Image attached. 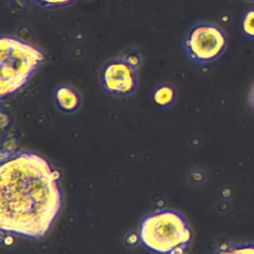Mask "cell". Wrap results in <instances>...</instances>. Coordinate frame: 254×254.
Instances as JSON below:
<instances>
[{"instance_id": "11", "label": "cell", "mask_w": 254, "mask_h": 254, "mask_svg": "<svg viewBox=\"0 0 254 254\" xmlns=\"http://www.w3.org/2000/svg\"><path fill=\"white\" fill-rule=\"evenodd\" d=\"M249 103H250V105L254 108V85H253V87L251 88V90H250V93H249Z\"/></svg>"}, {"instance_id": "3", "label": "cell", "mask_w": 254, "mask_h": 254, "mask_svg": "<svg viewBox=\"0 0 254 254\" xmlns=\"http://www.w3.org/2000/svg\"><path fill=\"white\" fill-rule=\"evenodd\" d=\"M45 61L44 52L9 35L0 39V97L13 96L30 81Z\"/></svg>"}, {"instance_id": "6", "label": "cell", "mask_w": 254, "mask_h": 254, "mask_svg": "<svg viewBox=\"0 0 254 254\" xmlns=\"http://www.w3.org/2000/svg\"><path fill=\"white\" fill-rule=\"evenodd\" d=\"M54 100L58 109L65 114L74 113L81 104L79 92L67 84H60L55 88Z\"/></svg>"}, {"instance_id": "7", "label": "cell", "mask_w": 254, "mask_h": 254, "mask_svg": "<svg viewBox=\"0 0 254 254\" xmlns=\"http://www.w3.org/2000/svg\"><path fill=\"white\" fill-rule=\"evenodd\" d=\"M152 98L158 107L162 109H169L176 102L177 91L172 84L161 82L154 86L152 90Z\"/></svg>"}, {"instance_id": "1", "label": "cell", "mask_w": 254, "mask_h": 254, "mask_svg": "<svg viewBox=\"0 0 254 254\" xmlns=\"http://www.w3.org/2000/svg\"><path fill=\"white\" fill-rule=\"evenodd\" d=\"M59 174L40 155L2 153L0 166V228L33 240L44 238L63 206Z\"/></svg>"}, {"instance_id": "4", "label": "cell", "mask_w": 254, "mask_h": 254, "mask_svg": "<svg viewBox=\"0 0 254 254\" xmlns=\"http://www.w3.org/2000/svg\"><path fill=\"white\" fill-rule=\"evenodd\" d=\"M227 47L224 31L211 22L193 24L184 37V51L189 60L206 65L219 59Z\"/></svg>"}, {"instance_id": "12", "label": "cell", "mask_w": 254, "mask_h": 254, "mask_svg": "<svg viewBox=\"0 0 254 254\" xmlns=\"http://www.w3.org/2000/svg\"><path fill=\"white\" fill-rule=\"evenodd\" d=\"M246 1H249V2H254V0H246Z\"/></svg>"}, {"instance_id": "8", "label": "cell", "mask_w": 254, "mask_h": 254, "mask_svg": "<svg viewBox=\"0 0 254 254\" xmlns=\"http://www.w3.org/2000/svg\"><path fill=\"white\" fill-rule=\"evenodd\" d=\"M215 254H254L253 242L224 243L218 247Z\"/></svg>"}, {"instance_id": "9", "label": "cell", "mask_w": 254, "mask_h": 254, "mask_svg": "<svg viewBox=\"0 0 254 254\" xmlns=\"http://www.w3.org/2000/svg\"><path fill=\"white\" fill-rule=\"evenodd\" d=\"M241 31L245 38L254 40V9L246 11L241 18Z\"/></svg>"}, {"instance_id": "10", "label": "cell", "mask_w": 254, "mask_h": 254, "mask_svg": "<svg viewBox=\"0 0 254 254\" xmlns=\"http://www.w3.org/2000/svg\"><path fill=\"white\" fill-rule=\"evenodd\" d=\"M37 6L46 9H61L73 4L76 0H29Z\"/></svg>"}, {"instance_id": "2", "label": "cell", "mask_w": 254, "mask_h": 254, "mask_svg": "<svg viewBox=\"0 0 254 254\" xmlns=\"http://www.w3.org/2000/svg\"><path fill=\"white\" fill-rule=\"evenodd\" d=\"M138 236L143 246L154 254H187L191 230L179 211L160 208L142 219Z\"/></svg>"}, {"instance_id": "5", "label": "cell", "mask_w": 254, "mask_h": 254, "mask_svg": "<svg viewBox=\"0 0 254 254\" xmlns=\"http://www.w3.org/2000/svg\"><path fill=\"white\" fill-rule=\"evenodd\" d=\"M137 66L126 57L106 61L99 70V85L102 91L114 97L132 95L138 86Z\"/></svg>"}]
</instances>
